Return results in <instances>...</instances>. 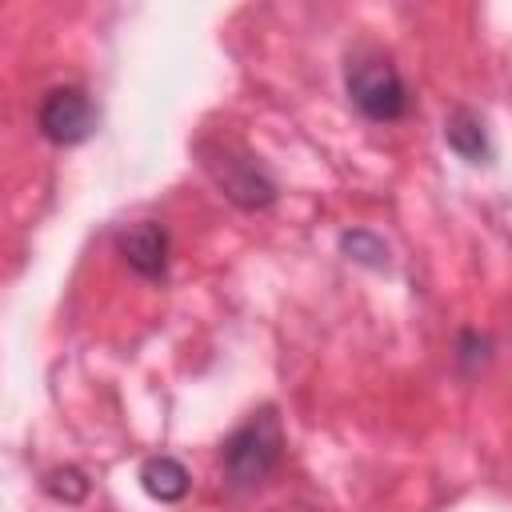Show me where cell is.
<instances>
[{"label":"cell","instance_id":"obj_1","mask_svg":"<svg viewBox=\"0 0 512 512\" xmlns=\"http://www.w3.org/2000/svg\"><path fill=\"white\" fill-rule=\"evenodd\" d=\"M344 84H348V96L352 104L368 116V120H400L408 112V88L396 72V64L376 52V48H356L348 56V68H344Z\"/></svg>","mask_w":512,"mask_h":512},{"label":"cell","instance_id":"obj_6","mask_svg":"<svg viewBox=\"0 0 512 512\" xmlns=\"http://www.w3.org/2000/svg\"><path fill=\"white\" fill-rule=\"evenodd\" d=\"M140 480H144V492L156 496V500H180V496L188 492V472H184V464L172 460V456H152V460H144Z\"/></svg>","mask_w":512,"mask_h":512},{"label":"cell","instance_id":"obj_5","mask_svg":"<svg viewBox=\"0 0 512 512\" xmlns=\"http://www.w3.org/2000/svg\"><path fill=\"white\" fill-rule=\"evenodd\" d=\"M116 244H120V256H124L140 276H148V280L164 276V268H168V232H164L156 220H140V224L124 228V232L116 236Z\"/></svg>","mask_w":512,"mask_h":512},{"label":"cell","instance_id":"obj_4","mask_svg":"<svg viewBox=\"0 0 512 512\" xmlns=\"http://www.w3.org/2000/svg\"><path fill=\"white\" fill-rule=\"evenodd\" d=\"M96 128V108L88 100L84 88L68 84V88H52L40 104V132L52 144H80L88 140Z\"/></svg>","mask_w":512,"mask_h":512},{"label":"cell","instance_id":"obj_2","mask_svg":"<svg viewBox=\"0 0 512 512\" xmlns=\"http://www.w3.org/2000/svg\"><path fill=\"white\" fill-rule=\"evenodd\" d=\"M284 452V428L272 408H260L224 440V472L232 484H260Z\"/></svg>","mask_w":512,"mask_h":512},{"label":"cell","instance_id":"obj_3","mask_svg":"<svg viewBox=\"0 0 512 512\" xmlns=\"http://www.w3.org/2000/svg\"><path fill=\"white\" fill-rule=\"evenodd\" d=\"M204 164L208 172L216 176V184L224 188L228 200H236L240 208H264L272 204L276 196V184L264 176V168L252 160V156H236L228 144H216V148H204Z\"/></svg>","mask_w":512,"mask_h":512},{"label":"cell","instance_id":"obj_8","mask_svg":"<svg viewBox=\"0 0 512 512\" xmlns=\"http://www.w3.org/2000/svg\"><path fill=\"white\" fill-rule=\"evenodd\" d=\"M44 488H48L56 500H68V504H76V500H84V492H88V480H84L76 468H56V472H48V476H44Z\"/></svg>","mask_w":512,"mask_h":512},{"label":"cell","instance_id":"obj_7","mask_svg":"<svg viewBox=\"0 0 512 512\" xmlns=\"http://www.w3.org/2000/svg\"><path fill=\"white\" fill-rule=\"evenodd\" d=\"M444 136L448 144L464 156V160H488V136H484V120L468 108H456L444 124Z\"/></svg>","mask_w":512,"mask_h":512},{"label":"cell","instance_id":"obj_9","mask_svg":"<svg viewBox=\"0 0 512 512\" xmlns=\"http://www.w3.org/2000/svg\"><path fill=\"white\" fill-rule=\"evenodd\" d=\"M344 252H368V256H364L368 264H384V260H380V256H384V244L372 240L368 232H352V236H344Z\"/></svg>","mask_w":512,"mask_h":512}]
</instances>
